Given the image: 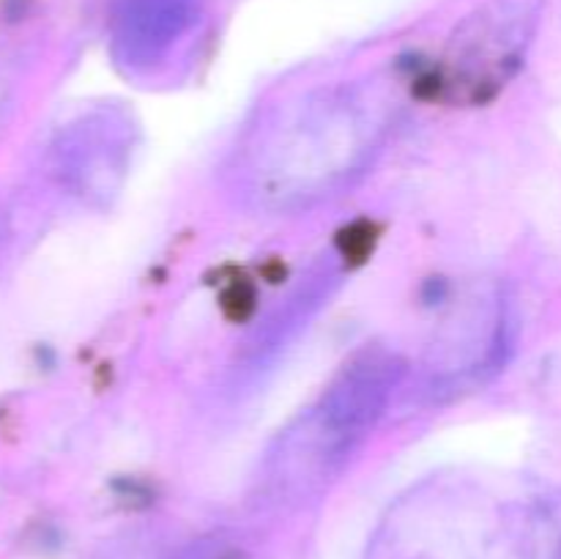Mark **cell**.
<instances>
[{
    "label": "cell",
    "instance_id": "2",
    "mask_svg": "<svg viewBox=\"0 0 561 559\" xmlns=\"http://www.w3.org/2000/svg\"><path fill=\"white\" fill-rule=\"evenodd\" d=\"M367 559H561V499L491 471H438L389 504Z\"/></svg>",
    "mask_w": 561,
    "mask_h": 559
},
{
    "label": "cell",
    "instance_id": "4",
    "mask_svg": "<svg viewBox=\"0 0 561 559\" xmlns=\"http://www.w3.org/2000/svg\"><path fill=\"white\" fill-rule=\"evenodd\" d=\"M507 338L504 301L491 288H471L449 301L427 345L425 376L436 392L477 381L496 365Z\"/></svg>",
    "mask_w": 561,
    "mask_h": 559
},
{
    "label": "cell",
    "instance_id": "6",
    "mask_svg": "<svg viewBox=\"0 0 561 559\" xmlns=\"http://www.w3.org/2000/svg\"><path fill=\"white\" fill-rule=\"evenodd\" d=\"M170 559H252V551L239 537L214 532V535H203L197 540L186 543Z\"/></svg>",
    "mask_w": 561,
    "mask_h": 559
},
{
    "label": "cell",
    "instance_id": "5",
    "mask_svg": "<svg viewBox=\"0 0 561 559\" xmlns=\"http://www.w3.org/2000/svg\"><path fill=\"white\" fill-rule=\"evenodd\" d=\"M195 22L192 0H121L118 3V58L129 69L151 71L173 55L175 44Z\"/></svg>",
    "mask_w": 561,
    "mask_h": 559
},
{
    "label": "cell",
    "instance_id": "1",
    "mask_svg": "<svg viewBox=\"0 0 561 559\" xmlns=\"http://www.w3.org/2000/svg\"><path fill=\"white\" fill-rule=\"evenodd\" d=\"M400 102L378 80L332 82L268 104L241 132L228 184L241 206L296 214L367 173L398 124Z\"/></svg>",
    "mask_w": 561,
    "mask_h": 559
},
{
    "label": "cell",
    "instance_id": "3",
    "mask_svg": "<svg viewBox=\"0 0 561 559\" xmlns=\"http://www.w3.org/2000/svg\"><path fill=\"white\" fill-rule=\"evenodd\" d=\"M405 370L403 356L383 345H365L345 360L321 395L263 453L261 497L296 504L327 491L387 417Z\"/></svg>",
    "mask_w": 561,
    "mask_h": 559
}]
</instances>
